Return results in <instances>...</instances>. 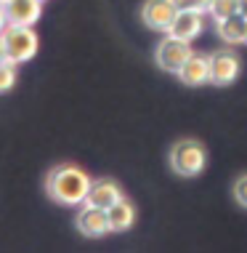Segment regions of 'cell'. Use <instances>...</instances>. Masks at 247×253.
<instances>
[{
    "instance_id": "obj_17",
    "label": "cell",
    "mask_w": 247,
    "mask_h": 253,
    "mask_svg": "<svg viewBox=\"0 0 247 253\" xmlns=\"http://www.w3.org/2000/svg\"><path fill=\"white\" fill-rule=\"evenodd\" d=\"M234 197H237L239 205L247 208V176H239V179L234 181Z\"/></svg>"
},
{
    "instance_id": "obj_2",
    "label": "cell",
    "mask_w": 247,
    "mask_h": 253,
    "mask_svg": "<svg viewBox=\"0 0 247 253\" xmlns=\"http://www.w3.org/2000/svg\"><path fill=\"white\" fill-rule=\"evenodd\" d=\"M3 43H5V56L16 64L22 61H30L37 51V35L32 27H24V24H8L3 32Z\"/></svg>"
},
{
    "instance_id": "obj_10",
    "label": "cell",
    "mask_w": 247,
    "mask_h": 253,
    "mask_svg": "<svg viewBox=\"0 0 247 253\" xmlns=\"http://www.w3.org/2000/svg\"><path fill=\"white\" fill-rule=\"evenodd\" d=\"M178 78H181L186 85L210 83V59L200 56V53H191V56L183 61V67L178 70Z\"/></svg>"
},
{
    "instance_id": "obj_15",
    "label": "cell",
    "mask_w": 247,
    "mask_h": 253,
    "mask_svg": "<svg viewBox=\"0 0 247 253\" xmlns=\"http://www.w3.org/2000/svg\"><path fill=\"white\" fill-rule=\"evenodd\" d=\"M13 83H16V61H0V93L13 88Z\"/></svg>"
},
{
    "instance_id": "obj_18",
    "label": "cell",
    "mask_w": 247,
    "mask_h": 253,
    "mask_svg": "<svg viewBox=\"0 0 247 253\" xmlns=\"http://www.w3.org/2000/svg\"><path fill=\"white\" fill-rule=\"evenodd\" d=\"M8 27V16H5V0H0V32Z\"/></svg>"
},
{
    "instance_id": "obj_9",
    "label": "cell",
    "mask_w": 247,
    "mask_h": 253,
    "mask_svg": "<svg viewBox=\"0 0 247 253\" xmlns=\"http://www.w3.org/2000/svg\"><path fill=\"white\" fill-rule=\"evenodd\" d=\"M43 13V0H5V16L8 24L32 27Z\"/></svg>"
},
{
    "instance_id": "obj_14",
    "label": "cell",
    "mask_w": 247,
    "mask_h": 253,
    "mask_svg": "<svg viewBox=\"0 0 247 253\" xmlns=\"http://www.w3.org/2000/svg\"><path fill=\"white\" fill-rule=\"evenodd\" d=\"M208 13L212 19H226V16H231V13H239V0H210V8Z\"/></svg>"
},
{
    "instance_id": "obj_1",
    "label": "cell",
    "mask_w": 247,
    "mask_h": 253,
    "mask_svg": "<svg viewBox=\"0 0 247 253\" xmlns=\"http://www.w3.org/2000/svg\"><path fill=\"white\" fill-rule=\"evenodd\" d=\"M91 176L77 166H59L48 173L45 179V192L51 200H56L61 205H82L91 189Z\"/></svg>"
},
{
    "instance_id": "obj_8",
    "label": "cell",
    "mask_w": 247,
    "mask_h": 253,
    "mask_svg": "<svg viewBox=\"0 0 247 253\" xmlns=\"http://www.w3.org/2000/svg\"><path fill=\"white\" fill-rule=\"evenodd\" d=\"M202 27H205V13H200V11H176L173 22L168 27V35H176V38L191 43L194 38H200Z\"/></svg>"
},
{
    "instance_id": "obj_5",
    "label": "cell",
    "mask_w": 247,
    "mask_h": 253,
    "mask_svg": "<svg viewBox=\"0 0 247 253\" xmlns=\"http://www.w3.org/2000/svg\"><path fill=\"white\" fill-rule=\"evenodd\" d=\"M210 83L215 85H229L237 80L239 70H242V61L231 48H221L215 53H210Z\"/></svg>"
},
{
    "instance_id": "obj_3",
    "label": "cell",
    "mask_w": 247,
    "mask_h": 253,
    "mask_svg": "<svg viewBox=\"0 0 247 253\" xmlns=\"http://www.w3.org/2000/svg\"><path fill=\"white\" fill-rule=\"evenodd\" d=\"M205 147L197 139H181L178 144L170 149V168L178 176H197L205 168Z\"/></svg>"
},
{
    "instance_id": "obj_11",
    "label": "cell",
    "mask_w": 247,
    "mask_h": 253,
    "mask_svg": "<svg viewBox=\"0 0 247 253\" xmlns=\"http://www.w3.org/2000/svg\"><path fill=\"white\" fill-rule=\"evenodd\" d=\"M120 197H122L120 195V187L112 179H96V181H91V189H88L85 203L99 205V208H109V205L117 203Z\"/></svg>"
},
{
    "instance_id": "obj_4",
    "label": "cell",
    "mask_w": 247,
    "mask_h": 253,
    "mask_svg": "<svg viewBox=\"0 0 247 253\" xmlns=\"http://www.w3.org/2000/svg\"><path fill=\"white\" fill-rule=\"evenodd\" d=\"M191 45H189V40H181V38H176V35H168V38H162V43L157 45V51H154V59H157V64H160V70L165 72H176L183 67V61H186L191 56Z\"/></svg>"
},
{
    "instance_id": "obj_6",
    "label": "cell",
    "mask_w": 247,
    "mask_h": 253,
    "mask_svg": "<svg viewBox=\"0 0 247 253\" xmlns=\"http://www.w3.org/2000/svg\"><path fill=\"white\" fill-rule=\"evenodd\" d=\"M77 229L85 237H101L109 232V218H106V208L99 205L82 203V208L77 211Z\"/></svg>"
},
{
    "instance_id": "obj_19",
    "label": "cell",
    "mask_w": 247,
    "mask_h": 253,
    "mask_svg": "<svg viewBox=\"0 0 247 253\" xmlns=\"http://www.w3.org/2000/svg\"><path fill=\"white\" fill-rule=\"evenodd\" d=\"M239 13L247 19V0H239Z\"/></svg>"
},
{
    "instance_id": "obj_20",
    "label": "cell",
    "mask_w": 247,
    "mask_h": 253,
    "mask_svg": "<svg viewBox=\"0 0 247 253\" xmlns=\"http://www.w3.org/2000/svg\"><path fill=\"white\" fill-rule=\"evenodd\" d=\"M245 43H247V24H245Z\"/></svg>"
},
{
    "instance_id": "obj_7",
    "label": "cell",
    "mask_w": 247,
    "mask_h": 253,
    "mask_svg": "<svg viewBox=\"0 0 247 253\" xmlns=\"http://www.w3.org/2000/svg\"><path fill=\"white\" fill-rule=\"evenodd\" d=\"M176 3L173 0H146L141 8V19L146 27H152V30H162L168 32L170 22H173L176 16Z\"/></svg>"
},
{
    "instance_id": "obj_13",
    "label": "cell",
    "mask_w": 247,
    "mask_h": 253,
    "mask_svg": "<svg viewBox=\"0 0 247 253\" xmlns=\"http://www.w3.org/2000/svg\"><path fill=\"white\" fill-rule=\"evenodd\" d=\"M245 24H247V19L242 13H231V16H226V19H218L215 30H218V35H221L223 43L237 45V43H245Z\"/></svg>"
},
{
    "instance_id": "obj_16",
    "label": "cell",
    "mask_w": 247,
    "mask_h": 253,
    "mask_svg": "<svg viewBox=\"0 0 247 253\" xmlns=\"http://www.w3.org/2000/svg\"><path fill=\"white\" fill-rule=\"evenodd\" d=\"M178 11H200V13H208L210 8V0H173Z\"/></svg>"
},
{
    "instance_id": "obj_12",
    "label": "cell",
    "mask_w": 247,
    "mask_h": 253,
    "mask_svg": "<svg viewBox=\"0 0 247 253\" xmlns=\"http://www.w3.org/2000/svg\"><path fill=\"white\" fill-rule=\"evenodd\" d=\"M106 218H109V232H125L136 221V208L125 197H120L117 203H112L106 208Z\"/></svg>"
}]
</instances>
